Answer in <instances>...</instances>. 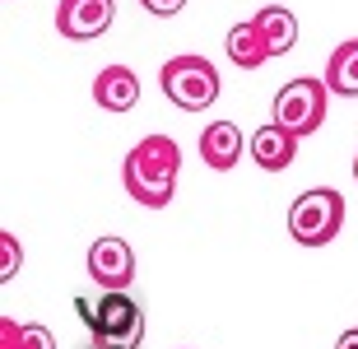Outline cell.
Here are the masks:
<instances>
[{
    "instance_id": "cell-1",
    "label": "cell",
    "mask_w": 358,
    "mask_h": 349,
    "mask_svg": "<svg viewBox=\"0 0 358 349\" xmlns=\"http://www.w3.org/2000/svg\"><path fill=\"white\" fill-rule=\"evenodd\" d=\"M177 173H182V149H177L173 135H145V140L126 154V163H121V182L131 191V201L149 205V210L173 205Z\"/></svg>"
},
{
    "instance_id": "cell-2",
    "label": "cell",
    "mask_w": 358,
    "mask_h": 349,
    "mask_svg": "<svg viewBox=\"0 0 358 349\" xmlns=\"http://www.w3.org/2000/svg\"><path fill=\"white\" fill-rule=\"evenodd\" d=\"M75 312H80V322L93 331V340H98V345L135 349L140 340H145V308H140L126 289H103V298H98V303L75 298Z\"/></svg>"
},
{
    "instance_id": "cell-3",
    "label": "cell",
    "mask_w": 358,
    "mask_h": 349,
    "mask_svg": "<svg viewBox=\"0 0 358 349\" xmlns=\"http://www.w3.org/2000/svg\"><path fill=\"white\" fill-rule=\"evenodd\" d=\"M345 229V196L335 187H312L289 205V233L303 247H326Z\"/></svg>"
},
{
    "instance_id": "cell-4",
    "label": "cell",
    "mask_w": 358,
    "mask_h": 349,
    "mask_svg": "<svg viewBox=\"0 0 358 349\" xmlns=\"http://www.w3.org/2000/svg\"><path fill=\"white\" fill-rule=\"evenodd\" d=\"M159 84H163V98L182 112H205L219 103V70L205 56H173L159 70Z\"/></svg>"
},
{
    "instance_id": "cell-5",
    "label": "cell",
    "mask_w": 358,
    "mask_h": 349,
    "mask_svg": "<svg viewBox=\"0 0 358 349\" xmlns=\"http://www.w3.org/2000/svg\"><path fill=\"white\" fill-rule=\"evenodd\" d=\"M326 103H331V84L317 80V75H298L275 94V108H270V121H279L284 131H293L298 140L312 131H321L326 121Z\"/></svg>"
},
{
    "instance_id": "cell-6",
    "label": "cell",
    "mask_w": 358,
    "mask_h": 349,
    "mask_svg": "<svg viewBox=\"0 0 358 349\" xmlns=\"http://www.w3.org/2000/svg\"><path fill=\"white\" fill-rule=\"evenodd\" d=\"M117 19V0H61L56 5V33L70 42L103 38Z\"/></svg>"
},
{
    "instance_id": "cell-7",
    "label": "cell",
    "mask_w": 358,
    "mask_h": 349,
    "mask_svg": "<svg viewBox=\"0 0 358 349\" xmlns=\"http://www.w3.org/2000/svg\"><path fill=\"white\" fill-rule=\"evenodd\" d=\"M89 280L98 289H131L135 280V252L126 238H98L89 247Z\"/></svg>"
},
{
    "instance_id": "cell-8",
    "label": "cell",
    "mask_w": 358,
    "mask_h": 349,
    "mask_svg": "<svg viewBox=\"0 0 358 349\" xmlns=\"http://www.w3.org/2000/svg\"><path fill=\"white\" fill-rule=\"evenodd\" d=\"M247 154H252L256 168H266V173H284V168L298 159V135L284 131L279 121H270V126H261V131L247 140Z\"/></svg>"
},
{
    "instance_id": "cell-9",
    "label": "cell",
    "mask_w": 358,
    "mask_h": 349,
    "mask_svg": "<svg viewBox=\"0 0 358 349\" xmlns=\"http://www.w3.org/2000/svg\"><path fill=\"white\" fill-rule=\"evenodd\" d=\"M93 103L103 112H131L140 103V75L131 66H107L93 75Z\"/></svg>"
},
{
    "instance_id": "cell-10",
    "label": "cell",
    "mask_w": 358,
    "mask_h": 349,
    "mask_svg": "<svg viewBox=\"0 0 358 349\" xmlns=\"http://www.w3.org/2000/svg\"><path fill=\"white\" fill-rule=\"evenodd\" d=\"M200 159H205V168H214V173L238 168V159H242V131L233 126V121H210V126L200 131Z\"/></svg>"
},
{
    "instance_id": "cell-11",
    "label": "cell",
    "mask_w": 358,
    "mask_h": 349,
    "mask_svg": "<svg viewBox=\"0 0 358 349\" xmlns=\"http://www.w3.org/2000/svg\"><path fill=\"white\" fill-rule=\"evenodd\" d=\"M224 47H228V61H233L238 70H261V66L270 61V56H275L256 19H247V24H233V28H228Z\"/></svg>"
},
{
    "instance_id": "cell-12",
    "label": "cell",
    "mask_w": 358,
    "mask_h": 349,
    "mask_svg": "<svg viewBox=\"0 0 358 349\" xmlns=\"http://www.w3.org/2000/svg\"><path fill=\"white\" fill-rule=\"evenodd\" d=\"M326 84H331V94L340 98H354L358 94V38L340 42L326 61Z\"/></svg>"
},
{
    "instance_id": "cell-13",
    "label": "cell",
    "mask_w": 358,
    "mask_h": 349,
    "mask_svg": "<svg viewBox=\"0 0 358 349\" xmlns=\"http://www.w3.org/2000/svg\"><path fill=\"white\" fill-rule=\"evenodd\" d=\"M256 24H261V33H266L270 52L275 56H289L293 42H298V19H293V10H284V5H266V10L256 14Z\"/></svg>"
},
{
    "instance_id": "cell-14",
    "label": "cell",
    "mask_w": 358,
    "mask_h": 349,
    "mask_svg": "<svg viewBox=\"0 0 358 349\" xmlns=\"http://www.w3.org/2000/svg\"><path fill=\"white\" fill-rule=\"evenodd\" d=\"M19 261H24V252H19V242H14V233H0V280H14V270H19Z\"/></svg>"
},
{
    "instance_id": "cell-15",
    "label": "cell",
    "mask_w": 358,
    "mask_h": 349,
    "mask_svg": "<svg viewBox=\"0 0 358 349\" xmlns=\"http://www.w3.org/2000/svg\"><path fill=\"white\" fill-rule=\"evenodd\" d=\"M19 349H56V340H52V331L47 326H19Z\"/></svg>"
},
{
    "instance_id": "cell-16",
    "label": "cell",
    "mask_w": 358,
    "mask_h": 349,
    "mask_svg": "<svg viewBox=\"0 0 358 349\" xmlns=\"http://www.w3.org/2000/svg\"><path fill=\"white\" fill-rule=\"evenodd\" d=\"M140 10H149L154 19H173V14L186 10V0H140Z\"/></svg>"
},
{
    "instance_id": "cell-17",
    "label": "cell",
    "mask_w": 358,
    "mask_h": 349,
    "mask_svg": "<svg viewBox=\"0 0 358 349\" xmlns=\"http://www.w3.org/2000/svg\"><path fill=\"white\" fill-rule=\"evenodd\" d=\"M0 349H19V322H0Z\"/></svg>"
},
{
    "instance_id": "cell-18",
    "label": "cell",
    "mask_w": 358,
    "mask_h": 349,
    "mask_svg": "<svg viewBox=\"0 0 358 349\" xmlns=\"http://www.w3.org/2000/svg\"><path fill=\"white\" fill-rule=\"evenodd\" d=\"M335 349H358V326H354V331H345V336L335 340Z\"/></svg>"
},
{
    "instance_id": "cell-19",
    "label": "cell",
    "mask_w": 358,
    "mask_h": 349,
    "mask_svg": "<svg viewBox=\"0 0 358 349\" xmlns=\"http://www.w3.org/2000/svg\"><path fill=\"white\" fill-rule=\"evenodd\" d=\"M354 182H358V154H354Z\"/></svg>"
},
{
    "instance_id": "cell-20",
    "label": "cell",
    "mask_w": 358,
    "mask_h": 349,
    "mask_svg": "<svg viewBox=\"0 0 358 349\" xmlns=\"http://www.w3.org/2000/svg\"><path fill=\"white\" fill-rule=\"evenodd\" d=\"M84 349H103V345H84Z\"/></svg>"
},
{
    "instance_id": "cell-21",
    "label": "cell",
    "mask_w": 358,
    "mask_h": 349,
    "mask_svg": "<svg viewBox=\"0 0 358 349\" xmlns=\"http://www.w3.org/2000/svg\"><path fill=\"white\" fill-rule=\"evenodd\" d=\"M103 349H121V345H103Z\"/></svg>"
}]
</instances>
